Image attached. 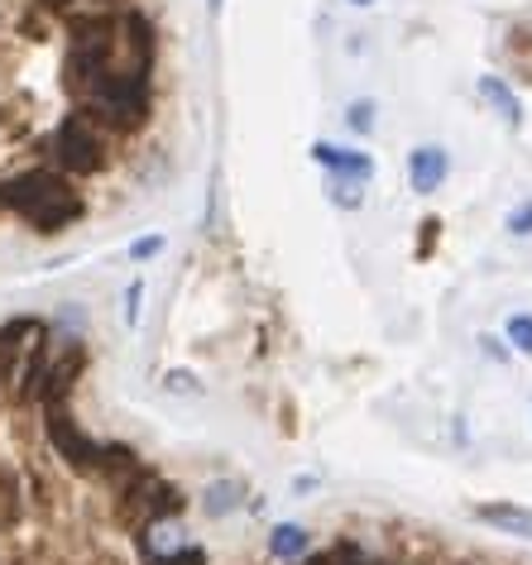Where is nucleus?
Listing matches in <instances>:
<instances>
[{
    "instance_id": "23",
    "label": "nucleus",
    "mask_w": 532,
    "mask_h": 565,
    "mask_svg": "<svg viewBox=\"0 0 532 565\" xmlns=\"http://www.w3.org/2000/svg\"><path fill=\"white\" fill-rule=\"evenodd\" d=\"M221 6H226V0H206V10H212V15H221Z\"/></svg>"
},
{
    "instance_id": "8",
    "label": "nucleus",
    "mask_w": 532,
    "mask_h": 565,
    "mask_svg": "<svg viewBox=\"0 0 532 565\" xmlns=\"http://www.w3.org/2000/svg\"><path fill=\"white\" fill-rule=\"evenodd\" d=\"M475 87H480V102L494 110V116L509 125V130H523V102H518V92H513L499 73H485L480 82H475Z\"/></svg>"
},
{
    "instance_id": "13",
    "label": "nucleus",
    "mask_w": 532,
    "mask_h": 565,
    "mask_svg": "<svg viewBox=\"0 0 532 565\" xmlns=\"http://www.w3.org/2000/svg\"><path fill=\"white\" fill-rule=\"evenodd\" d=\"M327 196H331V206H341V211H360V206H365V182H355V178H331V182H327Z\"/></svg>"
},
{
    "instance_id": "15",
    "label": "nucleus",
    "mask_w": 532,
    "mask_h": 565,
    "mask_svg": "<svg viewBox=\"0 0 532 565\" xmlns=\"http://www.w3.org/2000/svg\"><path fill=\"white\" fill-rule=\"evenodd\" d=\"M509 345H513V355H528L532 360V317L528 312H513L509 317Z\"/></svg>"
},
{
    "instance_id": "24",
    "label": "nucleus",
    "mask_w": 532,
    "mask_h": 565,
    "mask_svg": "<svg viewBox=\"0 0 532 565\" xmlns=\"http://www.w3.org/2000/svg\"><path fill=\"white\" fill-rule=\"evenodd\" d=\"M350 6H355V10H365V6H374V0H350Z\"/></svg>"
},
{
    "instance_id": "2",
    "label": "nucleus",
    "mask_w": 532,
    "mask_h": 565,
    "mask_svg": "<svg viewBox=\"0 0 532 565\" xmlns=\"http://www.w3.org/2000/svg\"><path fill=\"white\" fill-rule=\"evenodd\" d=\"M77 110H87V116L96 125H106L110 135L145 130V120H149V110H153L149 73H125V67H110V73L77 102Z\"/></svg>"
},
{
    "instance_id": "3",
    "label": "nucleus",
    "mask_w": 532,
    "mask_h": 565,
    "mask_svg": "<svg viewBox=\"0 0 532 565\" xmlns=\"http://www.w3.org/2000/svg\"><path fill=\"white\" fill-rule=\"evenodd\" d=\"M106 125H96L87 110H67V116L53 125L49 135V163L67 178H92L106 168Z\"/></svg>"
},
{
    "instance_id": "4",
    "label": "nucleus",
    "mask_w": 532,
    "mask_h": 565,
    "mask_svg": "<svg viewBox=\"0 0 532 565\" xmlns=\"http://www.w3.org/2000/svg\"><path fill=\"white\" fill-rule=\"evenodd\" d=\"M183 489L173 484V479H163V475H153L145 470L135 479L130 489L120 493V522L125 527H135V532H145L149 522H168V518H183Z\"/></svg>"
},
{
    "instance_id": "16",
    "label": "nucleus",
    "mask_w": 532,
    "mask_h": 565,
    "mask_svg": "<svg viewBox=\"0 0 532 565\" xmlns=\"http://www.w3.org/2000/svg\"><path fill=\"white\" fill-rule=\"evenodd\" d=\"M503 231H509L513 239H528V235H532V196H523V202H513V211L503 216Z\"/></svg>"
},
{
    "instance_id": "5",
    "label": "nucleus",
    "mask_w": 532,
    "mask_h": 565,
    "mask_svg": "<svg viewBox=\"0 0 532 565\" xmlns=\"http://www.w3.org/2000/svg\"><path fill=\"white\" fill-rule=\"evenodd\" d=\"M44 431H49L53 450H58V456L73 465V470H82V475H96V470H102L106 441H92V436L77 427V417L67 413V403H44Z\"/></svg>"
},
{
    "instance_id": "12",
    "label": "nucleus",
    "mask_w": 532,
    "mask_h": 565,
    "mask_svg": "<svg viewBox=\"0 0 532 565\" xmlns=\"http://www.w3.org/2000/svg\"><path fill=\"white\" fill-rule=\"evenodd\" d=\"M345 125L355 135H374V125H380V102H374V96H355V102L345 106Z\"/></svg>"
},
{
    "instance_id": "21",
    "label": "nucleus",
    "mask_w": 532,
    "mask_h": 565,
    "mask_svg": "<svg viewBox=\"0 0 532 565\" xmlns=\"http://www.w3.org/2000/svg\"><path fill=\"white\" fill-rule=\"evenodd\" d=\"M437 235H441V221L427 216L423 221V245H417V259H432V254H437Z\"/></svg>"
},
{
    "instance_id": "11",
    "label": "nucleus",
    "mask_w": 532,
    "mask_h": 565,
    "mask_svg": "<svg viewBox=\"0 0 532 565\" xmlns=\"http://www.w3.org/2000/svg\"><path fill=\"white\" fill-rule=\"evenodd\" d=\"M307 551H312V532L302 527V522H278L269 532V556L284 561V565H298Z\"/></svg>"
},
{
    "instance_id": "10",
    "label": "nucleus",
    "mask_w": 532,
    "mask_h": 565,
    "mask_svg": "<svg viewBox=\"0 0 532 565\" xmlns=\"http://www.w3.org/2000/svg\"><path fill=\"white\" fill-rule=\"evenodd\" d=\"M475 522H489L509 536H532V508L518 503H475Z\"/></svg>"
},
{
    "instance_id": "18",
    "label": "nucleus",
    "mask_w": 532,
    "mask_h": 565,
    "mask_svg": "<svg viewBox=\"0 0 532 565\" xmlns=\"http://www.w3.org/2000/svg\"><path fill=\"white\" fill-rule=\"evenodd\" d=\"M139 302H145V278H130V288H125V327H139Z\"/></svg>"
},
{
    "instance_id": "9",
    "label": "nucleus",
    "mask_w": 532,
    "mask_h": 565,
    "mask_svg": "<svg viewBox=\"0 0 532 565\" xmlns=\"http://www.w3.org/2000/svg\"><path fill=\"white\" fill-rule=\"evenodd\" d=\"M245 499H249V493H245V484H241V479H212V484L202 489V513L221 522V518L241 513V508H245Z\"/></svg>"
},
{
    "instance_id": "22",
    "label": "nucleus",
    "mask_w": 532,
    "mask_h": 565,
    "mask_svg": "<svg viewBox=\"0 0 532 565\" xmlns=\"http://www.w3.org/2000/svg\"><path fill=\"white\" fill-rule=\"evenodd\" d=\"M292 489L307 493V489H317V479H312V475H298V479H292Z\"/></svg>"
},
{
    "instance_id": "20",
    "label": "nucleus",
    "mask_w": 532,
    "mask_h": 565,
    "mask_svg": "<svg viewBox=\"0 0 532 565\" xmlns=\"http://www.w3.org/2000/svg\"><path fill=\"white\" fill-rule=\"evenodd\" d=\"M475 341H480V350H485V355H489V360H494V364H509V360H513V345H503V341H499V335H489V331H480V335H475Z\"/></svg>"
},
{
    "instance_id": "17",
    "label": "nucleus",
    "mask_w": 532,
    "mask_h": 565,
    "mask_svg": "<svg viewBox=\"0 0 532 565\" xmlns=\"http://www.w3.org/2000/svg\"><path fill=\"white\" fill-rule=\"evenodd\" d=\"M163 388L178 393V398H198V393H202V384H198V374H192V370H168Z\"/></svg>"
},
{
    "instance_id": "1",
    "label": "nucleus",
    "mask_w": 532,
    "mask_h": 565,
    "mask_svg": "<svg viewBox=\"0 0 532 565\" xmlns=\"http://www.w3.org/2000/svg\"><path fill=\"white\" fill-rule=\"evenodd\" d=\"M0 211H15L39 235H58L82 216V196L73 192L67 173H58L53 163H34L0 182Z\"/></svg>"
},
{
    "instance_id": "14",
    "label": "nucleus",
    "mask_w": 532,
    "mask_h": 565,
    "mask_svg": "<svg viewBox=\"0 0 532 565\" xmlns=\"http://www.w3.org/2000/svg\"><path fill=\"white\" fill-rule=\"evenodd\" d=\"M20 518V484H15V470H0V527Z\"/></svg>"
},
{
    "instance_id": "6",
    "label": "nucleus",
    "mask_w": 532,
    "mask_h": 565,
    "mask_svg": "<svg viewBox=\"0 0 532 565\" xmlns=\"http://www.w3.org/2000/svg\"><path fill=\"white\" fill-rule=\"evenodd\" d=\"M403 168H408V188L417 196H432L446 178H451V153H446L441 145H413Z\"/></svg>"
},
{
    "instance_id": "19",
    "label": "nucleus",
    "mask_w": 532,
    "mask_h": 565,
    "mask_svg": "<svg viewBox=\"0 0 532 565\" xmlns=\"http://www.w3.org/2000/svg\"><path fill=\"white\" fill-rule=\"evenodd\" d=\"M163 245H168L163 235H139L135 245H130V259H135V264H145V259H153V254H163Z\"/></svg>"
},
{
    "instance_id": "7",
    "label": "nucleus",
    "mask_w": 532,
    "mask_h": 565,
    "mask_svg": "<svg viewBox=\"0 0 532 565\" xmlns=\"http://www.w3.org/2000/svg\"><path fill=\"white\" fill-rule=\"evenodd\" d=\"M312 163H321L331 178H355V182L374 178V159L365 149H341V145H331V139H317L312 145Z\"/></svg>"
}]
</instances>
